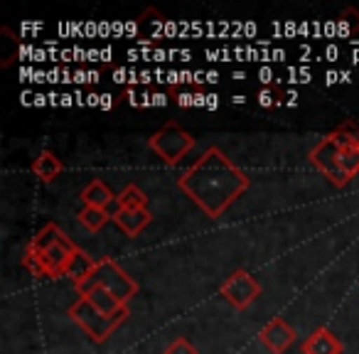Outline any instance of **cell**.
<instances>
[{
    "label": "cell",
    "mask_w": 359,
    "mask_h": 354,
    "mask_svg": "<svg viewBox=\"0 0 359 354\" xmlns=\"http://www.w3.org/2000/svg\"><path fill=\"white\" fill-rule=\"evenodd\" d=\"M259 104L261 106H271V104H273V99H271V91H261V94H259Z\"/></svg>",
    "instance_id": "cell-20"
},
{
    "label": "cell",
    "mask_w": 359,
    "mask_h": 354,
    "mask_svg": "<svg viewBox=\"0 0 359 354\" xmlns=\"http://www.w3.org/2000/svg\"><path fill=\"white\" fill-rule=\"evenodd\" d=\"M79 246L55 224H45L22 251V266L30 271L35 278H50L57 280L69 273V266L74 261Z\"/></svg>",
    "instance_id": "cell-2"
},
{
    "label": "cell",
    "mask_w": 359,
    "mask_h": 354,
    "mask_svg": "<svg viewBox=\"0 0 359 354\" xmlns=\"http://www.w3.org/2000/svg\"><path fill=\"white\" fill-rule=\"evenodd\" d=\"M94 264L96 261L91 259L86 251H81V249L76 251L74 261H72V266H69V273H67V278H72V283H74L76 290L89 280V273H91V268H94Z\"/></svg>",
    "instance_id": "cell-15"
},
{
    "label": "cell",
    "mask_w": 359,
    "mask_h": 354,
    "mask_svg": "<svg viewBox=\"0 0 359 354\" xmlns=\"http://www.w3.org/2000/svg\"><path fill=\"white\" fill-rule=\"evenodd\" d=\"M148 148L163 160L165 165H177L192 148L195 138L187 133L177 121H168L160 130H155L148 138Z\"/></svg>",
    "instance_id": "cell-4"
},
{
    "label": "cell",
    "mask_w": 359,
    "mask_h": 354,
    "mask_svg": "<svg viewBox=\"0 0 359 354\" xmlns=\"http://www.w3.org/2000/svg\"><path fill=\"white\" fill-rule=\"evenodd\" d=\"M67 315H69L72 322L79 325L81 332H84L86 337H89L91 342H96V344H104L106 339H109L111 334H114L116 329L126 322V320H114V318H106V315H101L99 310H96L86 298H81V295L69 305Z\"/></svg>",
    "instance_id": "cell-5"
},
{
    "label": "cell",
    "mask_w": 359,
    "mask_h": 354,
    "mask_svg": "<svg viewBox=\"0 0 359 354\" xmlns=\"http://www.w3.org/2000/svg\"><path fill=\"white\" fill-rule=\"evenodd\" d=\"M163 354H200V352H197V347L187 337H177L163 349Z\"/></svg>",
    "instance_id": "cell-19"
},
{
    "label": "cell",
    "mask_w": 359,
    "mask_h": 354,
    "mask_svg": "<svg viewBox=\"0 0 359 354\" xmlns=\"http://www.w3.org/2000/svg\"><path fill=\"white\" fill-rule=\"evenodd\" d=\"M310 163L315 165V168L320 170V172L327 177L330 182H332L334 187H347L349 185V180L344 177V172H342V168H339V148H337V143H334L330 135H325L323 140H320L318 145H315L313 150H310Z\"/></svg>",
    "instance_id": "cell-8"
},
{
    "label": "cell",
    "mask_w": 359,
    "mask_h": 354,
    "mask_svg": "<svg viewBox=\"0 0 359 354\" xmlns=\"http://www.w3.org/2000/svg\"><path fill=\"white\" fill-rule=\"evenodd\" d=\"M116 202H118L116 210H148V195L138 185H126Z\"/></svg>",
    "instance_id": "cell-17"
},
{
    "label": "cell",
    "mask_w": 359,
    "mask_h": 354,
    "mask_svg": "<svg viewBox=\"0 0 359 354\" xmlns=\"http://www.w3.org/2000/svg\"><path fill=\"white\" fill-rule=\"evenodd\" d=\"M259 339L271 354H285L290 344L295 342V329L283 318H273L261 327Z\"/></svg>",
    "instance_id": "cell-9"
},
{
    "label": "cell",
    "mask_w": 359,
    "mask_h": 354,
    "mask_svg": "<svg viewBox=\"0 0 359 354\" xmlns=\"http://www.w3.org/2000/svg\"><path fill=\"white\" fill-rule=\"evenodd\" d=\"M330 138L339 148V168L344 177L352 180L359 175V125L354 121H344L334 130H330Z\"/></svg>",
    "instance_id": "cell-7"
},
{
    "label": "cell",
    "mask_w": 359,
    "mask_h": 354,
    "mask_svg": "<svg viewBox=\"0 0 359 354\" xmlns=\"http://www.w3.org/2000/svg\"><path fill=\"white\" fill-rule=\"evenodd\" d=\"M109 222H114V217H111L109 210H99V207H84V210L79 212V224L84 226L86 231H91V234H96V231L104 229Z\"/></svg>",
    "instance_id": "cell-16"
},
{
    "label": "cell",
    "mask_w": 359,
    "mask_h": 354,
    "mask_svg": "<svg viewBox=\"0 0 359 354\" xmlns=\"http://www.w3.org/2000/svg\"><path fill=\"white\" fill-rule=\"evenodd\" d=\"M81 298H86L91 305H94L96 310H99L101 315H106V318H114V320H128L130 310L126 303H121L118 298H116L111 290L101 288V285H86L84 290H81Z\"/></svg>",
    "instance_id": "cell-10"
},
{
    "label": "cell",
    "mask_w": 359,
    "mask_h": 354,
    "mask_svg": "<svg viewBox=\"0 0 359 354\" xmlns=\"http://www.w3.org/2000/svg\"><path fill=\"white\" fill-rule=\"evenodd\" d=\"M177 185L210 219H219L249 190L251 177L231 163L224 150L212 145L180 175Z\"/></svg>",
    "instance_id": "cell-1"
},
{
    "label": "cell",
    "mask_w": 359,
    "mask_h": 354,
    "mask_svg": "<svg viewBox=\"0 0 359 354\" xmlns=\"http://www.w3.org/2000/svg\"><path fill=\"white\" fill-rule=\"evenodd\" d=\"M114 224L123 231L126 236H138L145 231V226L153 222V215L148 210H114Z\"/></svg>",
    "instance_id": "cell-12"
},
{
    "label": "cell",
    "mask_w": 359,
    "mask_h": 354,
    "mask_svg": "<svg viewBox=\"0 0 359 354\" xmlns=\"http://www.w3.org/2000/svg\"><path fill=\"white\" fill-rule=\"evenodd\" d=\"M337 32L342 37H354L359 32V11L347 8L337 20Z\"/></svg>",
    "instance_id": "cell-18"
},
{
    "label": "cell",
    "mask_w": 359,
    "mask_h": 354,
    "mask_svg": "<svg viewBox=\"0 0 359 354\" xmlns=\"http://www.w3.org/2000/svg\"><path fill=\"white\" fill-rule=\"evenodd\" d=\"M79 200L84 202V207H99V210H109V205L116 200V195L111 192V187L104 180H91L89 185L81 190Z\"/></svg>",
    "instance_id": "cell-14"
},
{
    "label": "cell",
    "mask_w": 359,
    "mask_h": 354,
    "mask_svg": "<svg viewBox=\"0 0 359 354\" xmlns=\"http://www.w3.org/2000/svg\"><path fill=\"white\" fill-rule=\"evenodd\" d=\"M219 295L231 305L234 310H246L256 298L261 295V283L244 268H236L229 273L219 285Z\"/></svg>",
    "instance_id": "cell-6"
},
{
    "label": "cell",
    "mask_w": 359,
    "mask_h": 354,
    "mask_svg": "<svg viewBox=\"0 0 359 354\" xmlns=\"http://www.w3.org/2000/svg\"><path fill=\"white\" fill-rule=\"evenodd\" d=\"M86 285H101V288L111 290V293L126 305L138 295V283H135V280L130 278L114 259H106V256L94 264V268H91V273H89V280L81 285L79 293L86 288Z\"/></svg>",
    "instance_id": "cell-3"
},
{
    "label": "cell",
    "mask_w": 359,
    "mask_h": 354,
    "mask_svg": "<svg viewBox=\"0 0 359 354\" xmlns=\"http://www.w3.org/2000/svg\"><path fill=\"white\" fill-rule=\"evenodd\" d=\"M303 354H344V344L327 327H315L300 344Z\"/></svg>",
    "instance_id": "cell-11"
},
{
    "label": "cell",
    "mask_w": 359,
    "mask_h": 354,
    "mask_svg": "<svg viewBox=\"0 0 359 354\" xmlns=\"http://www.w3.org/2000/svg\"><path fill=\"white\" fill-rule=\"evenodd\" d=\"M32 175H35L37 180L45 182V185H50V182H55L57 177L62 175V170H65V163H62L60 158H57L52 150H40V155H37L35 160H32Z\"/></svg>",
    "instance_id": "cell-13"
}]
</instances>
